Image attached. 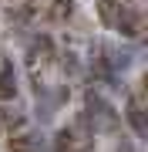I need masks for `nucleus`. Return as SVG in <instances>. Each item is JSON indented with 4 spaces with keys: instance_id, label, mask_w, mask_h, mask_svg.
I'll list each match as a JSON object with an SVG mask.
<instances>
[{
    "instance_id": "nucleus-1",
    "label": "nucleus",
    "mask_w": 148,
    "mask_h": 152,
    "mask_svg": "<svg viewBox=\"0 0 148 152\" xmlns=\"http://www.w3.org/2000/svg\"><path fill=\"white\" fill-rule=\"evenodd\" d=\"M10 152H47V145L51 142L44 139V132H20V135H10Z\"/></svg>"
},
{
    "instance_id": "nucleus-2",
    "label": "nucleus",
    "mask_w": 148,
    "mask_h": 152,
    "mask_svg": "<svg viewBox=\"0 0 148 152\" xmlns=\"http://www.w3.org/2000/svg\"><path fill=\"white\" fill-rule=\"evenodd\" d=\"M111 27H115L121 37H138V34H142V14H138V7H128V4H125Z\"/></svg>"
},
{
    "instance_id": "nucleus-3",
    "label": "nucleus",
    "mask_w": 148,
    "mask_h": 152,
    "mask_svg": "<svg viewBox=\"0 0 148 152\" xmlns=\"http://www.w3.org/2000/svg\"><path fill=\"white\" fill-rule=\"evenodd\" d=\"M125 118H128V125L135 129V135H138V139H145V135H148V129H145V115H142V95H128Z\"/></svg>"
},
{
    "instance_id": "nucleus-4",
    "label": "nucleus",
    "mask_w": 148,
    "mask_h": 152,
    "mask_svg": "<svg viewBox=\"0 0 148 152\" xmlns=\"http://www.w3.org/2000/svg\"><path fill=\"white\" fill-rule=\"evenodd\" d=\"M40 54H44V58H54V41H51V34H34L30 44H27V61H30V64Z\"/></svg>"
},
{
    "instance_id": "nucleus-5",
    "label": "nucleus",
    "mask_w": 148,
    "mask_h": 152,
    "mask_svg": "<svg viewBox=\"0 0 148 152\" xmlns=\"http://www.w3.org/2000/svg\"><path fill=\"white\" fill-rule=\"evenodd\" d=\"M121 7H125V0H98V17H101V24H115V17L121 14Z\"/></svg>"
},
{
    "instance_id": "nucleus-6",
    "label": "nucleus",
    "mask_w": 148,
    "mask_h": 152,
    "mask_svg": "<svg viewBox=\"0 0 148 152\" xmlns=\"http://www.w3.org/2000/svg\"><path fill=\"white\" fill-rule=\"evenodd\" d=\"M54 102H51V98L47 95H37V105H34V118H37L40 125H51V122H54Z\"/></svg>"
},
{
    "instance_id": "nucleus-7",
    "label": "nucleus",
    "mask_w": 148,
    "mask_h": 152,
    "mask_svg": "<svg viewBox=\"0 0 148 152\" xmlns=\"http://www.w3.org/2000/svg\"><path fill=\"white\" fill-rule=\"evenodd\" d=\"M71 14H74V4H71V0H51L47 20H67Z\"/></svg>"
},
{
    "instance_id": "nucleus-8",
    "label": "nucleus",
    "mask_w": 148,
    "mask_h": 152,
    "mask_svg": "<svg viewBox=\"0 0 148 152\" xmlns=\"http://www.w3.org/2000/svg\"><path fill=\"white\" fill-rule=\"evenodd\" d=\"M61 68H64V75H67V78L81 75V61H77L74 51H64V54H61Z\"/></svg>"
},
{
    "instance_id": "nucleus-9",
    "label": "nucleus",
    "mask_w": 148,
    "mask_h": 152,
    "mask_svg": "<svg viewBox=\"0 0 148 152\" xmlns=\"http://www.w3.org/2000/svg\"><path fill=\"white\" fill-rule=\"evenodd\" d=\"M47 98L54 102V108H61V105H64L67 98H71V88H67V85H57L54 91H47Z\"/></svg>"
},
{
    "instance_id": "nucleus-10",
    "label": "nucleus",
    "mask_w": 148,
    "mask_h": 152,
    "mask_svg": "<svg viewBox=\"0 0 148 152\" xmlns=\"http://www.w3.org/2000/svg\"><path fill=\"white\" fill-rule=\"evenodd\" d=\"M115 152H138L135 149V142L125 135V132H118V142H115Z\"/></svg>"
}]
</instances>
